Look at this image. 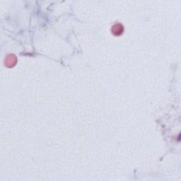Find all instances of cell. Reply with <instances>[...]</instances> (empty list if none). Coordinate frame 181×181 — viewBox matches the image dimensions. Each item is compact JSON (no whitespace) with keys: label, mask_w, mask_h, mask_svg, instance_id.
<instances>
[{"label":"cell","mask_w":181,"mask_h":181,"mask_svg":"<svg viewBox=\"0 0 181 181\" xmlns=\"http://www.w3.org/2000/svg\"><path fill=\"white\" fill-rule=\"evenodd\" d=\"M16 61L17 60L14 55H9L7 57V59H6L5 64L7 65V67H13L15 65Z\"/></svg>","instance_id":"obj_1"},{"label":"cell","mask_w":181,"mask_h":181,"mask_svg":"<svg viewBox=\"0 0 181 181\" xmlns=\"http://www.w3.org/2000/svg\"><path fill=\"white\" fill-rule=\"evenodd\" d=\"M112 32L114 35H121L122 33L123 32V27L121 24H115V26L112 28Z\"/></svg>","instance_id":"obj_2"}]
</instances>
